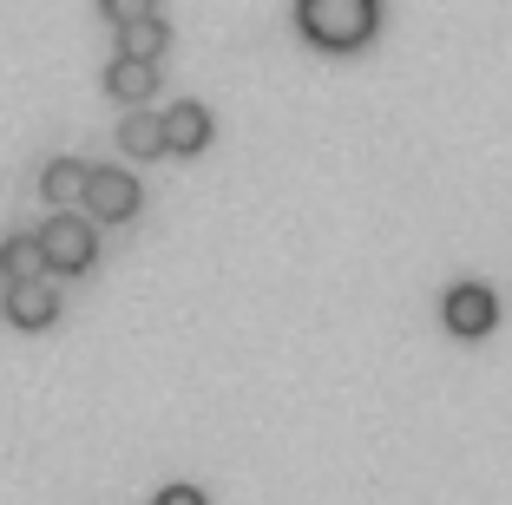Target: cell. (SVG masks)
Returning a JSON list of instances; mask_svg holds the SVG:
<instances>
[{
	"label": "cell",
	"instance_id": "9c48e42d",
	"mask_svg": "<svg viewBox=\"0 0 512 505\" xmlns=\"http://www.w3.org/2000/svg\"><path fill=\"white\" fill-rule=\"evenodd\" d=\"M0 276H7V283H40V276H46L40 237H7V243H0Z\"/></svg>",
	"mask_w": 512,
	"mask_h": 505
},
{
	"label": "cell",
	"instance_id": "52a82bcc",
	"mask_svg": "<svg viewBox=\"0 0 512 505\" xmlns=\"http://www.w3.org/2000/svg\"><path fill=\"white\" fill-rule=\"evenodd\" d=\"M211 145V112L204 105H165V151H204Z\"/></svg>",
	"mask_w": 512,
	"mask_h": 505
},
{
	"label": "cell",
	"instance_id": "30bf717a",
	"mask_svg": "<svg viewBox=\"0 0 512 505\" xmlns=\"http://www.w3.org/2000/svg\"><path fill=\"white\" fill-rule=\"evenodd\" d=\"M106 92H112V99H151V92H158V66H145V60H112L106 66Z\"/></svg>",
	"mask_w": 512,
	"mask_h": 505
},
{
	"label": "cell",
	"instance_id": "7c38bea8",
	"mask_svg": "<svg viewBox=\"0 0 512 505\" xmlns=\"http://www.w3.org/2000/svg\"><path fill=\"white\" fill-rule=\"evenodd\" d=\"M151 505H211V499H204L197 486H165V492H158Z\"/></svg>",
	"mask_w": 512,
	"mask_h": 505
},
{
	"label": "cell",
	"instance_id": "277c9868",
	"mask_svg": "<svg viewBox=\"0 0 512 505\" xmlns=\"http://www.w3.org/2000/svg\"><path fill=\"white\" fill-rule=\"evenodd\" d=\"M0 309H7V322L14 328H46L53 315H60V296H53V283H7V296H0Z\"/></svg>",
	"mask_w": 512,
	"mask_h": 505
},
{
	"label": "cell",
	"instance_id": "ba28073f",
	"mask_svg": "<svg viewBox=\"0 0 512 505\" xmlns=\"http://www.w3.org/2000/svg\"><path fill=\"white\" fill-rule=\"evenodd\" d=\"M165 40H171L165 20H158V14H138V20H125V27H119V60H145V66H158Z\"/></svg>",
	"mask_w": 512,
	"mask_h": 505
},
{
	"label": "cell",
	"instance_id": "6da1fadb",
	"mask_svg": "<svg viewBox=\"0 0 512 505\" xmlns=\"http://www.w3.org/2000/svg\"><path fill=\"white\" fill-rule=\"evenodd\" d=\"M296 27L316 46H329V53H355L381 27V14H375V0H302Z\"/></svg>",
	"mask_w": 512,
	"mask_h": 505
},
{
	"label": "cell",
	"instance_id": "8fae6325",
	"mask_svg": "<svg viewBox=\"0 0 512 505\" xmlns=\"http://www.w3.org/2000/svg\"><path fill=\"white\" fill-rule=\"evenodd\" d=\"M119 145L132 151V158H158V151H165V119H151V112H132V119L119 125Z\"/></svg>",
	"mask_w": 512,
	"mask_h": 505
},
{
	"label": "cell",
	"instance_id": "3957f363",
	"mask_svg": "<svg viewBox=\"0 0 512 505\" xmlns=\"http://www.w3.org/2000/svg\"><path fill=\"white\" fill-rule=\"evenodd\" d=\"M440 315H447V328L453 335H486V328L499 322V302H493V289L486 283H453L447 289V302H440Z\"/></svg>",
	"mask_w": 512,
	"mask_h": 505
},
{
	"label": "cell",
	"instance_id": "5b68a950",
	"mask_svg": "<svg viewBox=\"0 0 512 505\" xmlns=\"http://www.w3.org/2000/svg\"><path fill=\"white\" fill-rule=\"evenodd\" d=\"M86 204L99 210L106 223H125L138 210V178L132 171H92V184H86Z\"/></svg>",
	"mask_w": 512,
	"mask_h": 505
},
{
	"label": "cell",
	"instance_id": "7a4b0ae2",
	"mask_svg": "<svg viewBox=\"0 0 512 505\" xmlns=\"http://www.w3.org/2000/svg\"><path fill=\"white\" fill-rule=\"evenodd\" d=\"M92 223L86 217H73V210H60V217H46V230H40V256H46V269H60V276H79V269H92Z\"/></svg>",
	"mask_w": 512,
	"mask_h": 505
},
{
	"label": "cell",
	"instance_id": "8992f818",
	"mask_svg": "<svg viewBox=\"0 0 512 505\" xmlns=\"http://www.w3.org/2000/svg\"><path fill=\"white\" fill-rule=\"evenodd\" d=\"M86 184H92V164H79V158H53L40 171V197L53 210H73V204H86Z\"/></svg>",
	"mask_w": 512,
	"mask_h": 505
}]
</instances>
